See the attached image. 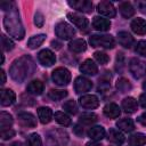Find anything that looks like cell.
Segmentation results:
<instances>
[{"mask_svg":"<svg viewBox=\"0 0 146 146\" xmlns=\"http://www.w3.org/2000/svg\"><path fill=\"white\" fill-rule=\"evenodd\" d=\"M38 116L42 124H47L52 120V111L50 107H39Z\"/></svg>","mask_w":146,"mask_h":146,"instance_id":"cb8c5ba5","label":"cell"},{"mask_svg":"<svg viewBox=\"0 0 146 146\" xmlns=\"http://www.w3.org/2000/svg\"><path fill=\"white\" fill-rule=\"evenodd\" d=\"M137 121H138L140 124H143V125H145V127H146V112H144L143 114H140V115L138 116Z\"/></svg>","mask_w":146,"mask_h":146,"instance_id":"ee69618b","label":"cell"},{"mask_svg":"<svg viewBox=\"0 0 146 146\" xmlns=\"http://www.w3.org/2000/svg\"><path fill=\"white\" fill-rule=\"evenodd\" d=\"M92 26L94 29H96L97 31H108L110 27H111V22L104 17H99V16H96L94 17V21H92Z\"/></svg>","mask_w":146,"mask_h":146,"instance_id":"e0dca14e","label":"cell"},{"mask_svg":"<svg viewBox=\"0 0 146 146\" xmlns=\"http://www.w3.org/2000/svg\"><path fill=\"white\" fill-rule=\"evenodd\" d=\"M68 49L72 52L80 54V52H83L87 49V43L83 39H74L68 43Z\"/></svg>","mask_w":146,"mask_h":146,"instance_id":"ffe728a7","label":"cell"},{"mask_svg":"<svg viewBox=\"0 0 146 146\" xmlns=\"http://www.w3.org/2000/svg\"><path fill=\"white\" fill-rule=\"evenodd\" d=\"M80 71H81L83 74H87V75H95V74H97V72H98V67H97V65L95 64L94 60H91V59H86V60L82 62V64L80 65Z\"/></svg>","mask_w":146,"mask_h":146,"instance_id":"5bb4252c","label":"cell"},{"mask_svg":"<svg viewBox=\"0 0 146 146\" xmlns=\"http://www.w3.org/2000/svg\"><path fill=\"white\" fill-rule=\"evenodd\" d=\"M54 117H55L56 122L59 123V124L63 125V127H67V125L71 124V119H70V116H68L67 114H65L64 112H56L55 115H54Z\"/></svg>","mask_w":146,"mask_h":146,"instance_id":"4dcf8cb0","label":"cell"},{"mask_svg":"<svg viewBox=\"0 0 146 146\" xmlns=\"http://www.w3.org/2000/svg\"><path fill=\"white\" fill-rule=\"evenodd\" d=\"M143 89L146 91V80H145V81H144V83H143Z\"/></svg>","mask_w":146,"mask_h":146,"instance_id":"681fc988","label":"cell"},{"mask_svg":"<svg viewBox=\"0 0 146 146\" xmlns=\"http://www.w3.org/2000/svg\"><path fill=\"white\" fill-rule=\"evenodd\" d=\"M3 26L6 31L9 33V35L14 36L17 40H22L24 38L25 31L22 24V21L19 18V13L15 3L10 7L9 10L6 11L5 18H3Z\"/></svg>","mask_w":146,"mask_h":146,"instance_id":"7a4b0ae2","label":"cell"},{"mask_svg":"<svg viewBox=\"0 0 146 146\" xmlns=\"http://www.w3.org/2000/svg\"><path fill=\"white\" fill-rule=\"evenodd\" d=\"M86 146H102V145H99V144H97V143H88Z\"/></svg>","mask_w":146,"mask_h":146,"instance_id":"c3c4849f","label":"cell"},{"mask_svg":"<svg viewBox=\"0 0 146 146\" xmlns=\"http://www.w3.org/2000/svg\"><path fill=\"white\" fill-rule=\"evenodd\" d=\"M116 127L122 130V131H125V132H130L135 129V124H133V121L131 119H128V117H124V119H121L116 122Z\"/></svg>","mask_w":146,"mask_h":146,"instance_id":"4316f807","label":"cell"},{"mask_svg":"<svg viewBox=\"0 0 146 146\" xmlns=\"http://www.w3.org/2000/svg\"><path fill=\"white\" fill-rule=\"evenodd\" d=\"M26 146H42L41 138L38 133H31L29 135L26 139Z\"/></svg>","mask_w":146,"mask_h":146,"instance_id":"e575fe53","label":"cell"},{"mask_svg":"<svg viewBox=\"0 0 146 146\" xmlns=\"http://www.w3.org/2000/svg\"><path fill=\"white\" fill-rule=\"evenodd\" d=\"M11 124H13V116L9 113L2 111L0 113V127H1V130L10 128Z\"/></svg>","mask_w":146,"mask_h":146,"instance_id":"f546056e","label":"cell"},{"mask_svg":"<svg viewBox=\"0 0 146 146\" xmlns=\"http://www.w3.org/2000/svg\"><path fill=\"white\" fill-rule=\"evenodd\" d=\"M67 96V91L66 90H62V89H51L48 92V97L52 100H62Z\"/></svg>","mask_w":146,"mask_h":146,"instance_id":"1f68e13d","label":"cell"},{"mask_svg":"<svg viewBox=\"0 0 146 146\" xmlns=\"http://www.w3.org/2000/svg\"><path fill=\"white\" fill-rule=\"evenodd\" d=\"M70 7L82 11V13H91L92 11V2L88 0H73L67 2Z\"/></svg>","mask_w":146,"mask_h":146,"instance_id":"8fae6325","label":"cell"},{"mask_svg":"<svg viewBox=\"0 0 146 146\" xmlns=\"http://www.w3.org/2000/svg\"><path fill=\"white\" fill-rule=\"evenodd\" d=\"M79 103H80V105H81L83 108L94 110V108L98 107V105H99V99H98V97L95 96V95H83V96L80 97Z\"/></svg>","mask_w":146,"mask_h":146,"instance_id":"30bf717a","label":"cell"},{"mask_svg":"<svg viewBox=\"0 0 146 146\" xmlns=\"http://www.w3.org/2000/svg\"><path fill=\"white\" fill-rule=\"evenodd\" d=\"M116 88H117L119 91H121V92H127V91H129V90L131 89V83H130L127 79L121 78V79H119V80L116 81Z\"/></svg>","mask_w":146,"mask_h":146,"instance_id":"836d02e7","label":"cell"},{"mask_svg":"<svg viewBox=\"0 0 146 146\" xmlns=\"http://www.w3.org/2000/svg\"><path fill=\"white\" fill-rule=\"evenodd\" d=\"M26 90H27L29 94L39 96V95H41L42 91H43V83H42L40 80H33V81H31V82L27 84Z\"/></svg>","mask_w":146,"mask_h":146,"instance_id":"d4e9b609","label":"cell"},{"mask_svg":"<svg viewBox=\"0 0 146 146\" xmlns=\"http://www.w3.org/2000/svg\"><path fill=\"white\" fill-rule=\"evenodd\" d=\"M80 123L81 124H91L94 122L97 121V115L95 113H91V112H88V113H83L80 115V119H79Z\"/></svg>","mask_w":146,"mask_h":146,"instance_id":"d6a6232c","label":"cell"},{"mask_svg":"<svg viewBox=\"0 0 146 146\" xmlns=\"http://www.w3.org/2000/svg\"><path fill=\"white\" fill-rule=\"evenodd\" d=\"M119 10L121 13V15L124 17V18H130L131 16H133L135 14V8L132 7V5L128 1H124V2H121L120 6H119Z\"/></svg>","mask_w":146,"mask_h":146,"instance_id":"484cf974","label":"cell"},{"mask_svg":"<svg viewBox=\"0 0 146 146\" xmlns=\"http://www.w3.org/2000/svg\"><path fill=\"white\" fill-rule=\"evenodd\" d=\"M56 35L62 40H70L75 35V30L66 22H59L55 26Z\"/></svg>","mask_w":146,"mask_h":146,"instance_id":"8992f818","label":"cell"},{"mask_svg":"<svg viewBox=\"0 0 146 146\" xmlns=\"http://www.w3.org/2000/svg\"><path fill=\"white\" fill-rule=\"evenodd\" d=\"M129 71L135 79H140L146 75V63L139 58H131L129 62Z\"/></svg>","mask_w":146,"mask_h":146,"instance_id":"5b68a950","label":"cell"},{"mask_svg":"<svg viewBox=\"0 0 146 146\" xmlns=\"http://www.w3.org/2000/svg\"><path fill=\"white\" fill-rule=\"evenodd\" d=\"M136 52L143 57H146V41L145 40L138 41V43L136 46Z\"/></svg>","mask_w":146,"mask_h":146,"instance_id":"f35d334b","label":"cell"},{"mask_svg":"<svg viewBox=\"0 0 146 146\" xmlns=\"http://www.w3.org/2000/svg\"><path fill=\"white\" fill-rule=\"evenodd\" d=\"M122 108L128 114L135 113L137 111V100L133 97H125L122 100Z\"/></svg>","mask_w":146,"mask_h":146,"instance_id":"603a6c76","label":"cell"},{"mask_svg":"<svg viewBox=\"0 0 146 146\" xmlns=\"http://www.w3.org/2000/svg\"><path fill=\"white\" fill-rule=\"evenodd\" d=\"M130 27L136 34H139V35L146 34V21L143 18H135L131 22Z\"/></svg>","mask_w":146,"mask_h":146,"instance_id":"d6986e66","label":"cell"},{"mask_svg":"<svg viewBox=\"0 0 146 146\" xmlns=\"http://www.w3.org/2000/svg\"><path fill=\"white\" fill-rule=\"evenodd\" d=\"M1 41H2V49L5 51H10L13 48H14V42L13 40H10L8 36H6L5 34L1 35Z\"/></svg>","mask_w":146,"mask_h":146,"instance_id":"74e56055","label":"cell"},{"mask_svg":"<svg viewBox=\"0 0 146 146\" xmlns=\"http://www.w3.org/2000/svg\"><path fill=\"white\" fill-rule=\"evenodd\" d=\"M74 132L79 136V137H83V135H84V131H83V128H81L79 124H76V125H74Z\"/></svg>","mask_w":146,"mask_h":146,"instance_id":"b9f144b4","label":"cell"},{"mask_svg":"<svg viewBox=\"0 0 146 146\" xmlns=\"http://www.w3.org/2000/svg\"><path fill=\"white\" fill-rule=\"evenodd\" d=\"M67 18H68L76 27H79L80 30H84V29H87L88 25H89L88 19H87L84 16H82L81 14H78V13H68V14H67Z\"/></svg>","mask_w":146,"mask_h":146,"instance_id":"7c38bea8","label":"cell"},{"mask_svg":"<svg viewBox=\"0 0 146 146\" xmlns=\"http://www.w3.org/2000/svg\"><path fill=\"white\" fill-rule=\"evenodd\" d=\"M88 137L94 141L102 140L105 137V129L102 125H94L88 130Z\"/></svg>","mask_w":146,"mask_h":146,"instance_id":"9a60e30c","label":"cell"},{"mask_svg":"<svg viewBox=\"0 0 146 146\" xmlns=\"http://www.w3.org/2000/svg\"><path fill=\"white\" fill-rule=\"evenodd\" d=\"M104 114L110 117V119H115L120 115L121 111H120V107L115 104V103H108L104 106V110H103Z\"/></svg>","mask_w":146,"mask_h":146,"instance_id":"7402d4cb","label":"cell"},{"mask_svg":"<svg viewBox=\"0 0 146 146\" xmlns=\"http://www.w3.org/2000/svg\"><path fill=\"white\" fill-rule=\"evenodd\" d=\"M129 144L130 146H144L146 145V135L137 132L130 136L129 138Z\"/></svg>","mask_w":146,"mask_h":146,"instance_id":"83f0119b","label":"cell"},{"mask_svg":"<svg viewBox=\"0 0 146 146\" xmlns=\"http://www.w3.org/2000/svg\"><path fill=\"white\" fill-rule=\"evenodd\" d=\"M38 60L43 66H51L56 62V56L50 49H42L38 54Z\"/></svg>","mask_w":146,"mask_h":146,"instance_id":"52a82bcc","label":"cell"},{"mask_svg":"<svg viewBox=\"0 0 146 146\" xmlns=\"http://www.w3.org/2000/svg\"><path fill=\"white\" fill-rule=\"evenodd\" d=\"M117 41L124 48H131V46L135 42L133 36L130 33L125 32V31H121V32L117 33Z\"/></svg>","mask_w":146,"mask_h":146,"instance_id":"ac0fdd59","label":"cell"},{"mask_svg":"<svg viewBox=\"0 0 146 146\" xmlns=\"http://www.w3.org/2000/svg\"><path fill=\"white\" fill-rule=\"evenodd\" d=\"M63 110L70 114H76L78 113V106L74 100H67L63 104Z\"/></svg>","mask_w":146,"mask_h":146,"instance_id":"d590c367","label":"cell"},{"mask_svg":"<svg viewBox=\"0 0 146 146\" xmlns=\"http://www.w3.org/2000/svg\"><path fill=\"white\" fill-rule=\"evenodd\" d=\"M43 23H44V18H43L42 13L36 11L35 15H34V24H35L38 27H42V26H43Z\"/></svg>","mask_w":146,"mask_h":146,"instance_id":"60d3db41","label":"cell"},{"mask_svg":"<svg viewBox=\"0 0 146 146\" xmlns=\"http://www.w3.org/2000/svg\"><path fill=\"white\" fill-rule=\"evenodd\" d=\"M89 42L92 47H103L106 49H112L115 46L114 38L110 34H94L90 36Z\"/></svg>","mask_w":146,"mask_h":146,"instance_id":"3957f363","label":"cell"},{"mask_svg":"<svg viewBox=\"0 0 146 146\" xmlns=\"http://www.w3.org/2000/svg\"><path fill=\"white\" fill-rule=\"evenodd\" d=\"M0 136H1V138H2L3 140H7V139H10V138H13V137L15 136V131H14L13 129H10V128L3 129V130H1Z\"/></svg>","mask_w":146,"mask_h":146,"instance_id":"ab89813d","label":"cell"},{"mask_svg":"<svg viewBox=\"0 0 146 146\" xmlns=\"http://www.w3.org/2000/svg\"><path fill=\"white\" fill-rule=\"evenodd\" d=\"M18 122L23 127L27 128H34L36 125V119L32 113L29 112H22L18 114Z\"/></svg>","mask_w":146,"mask_h":146,"instance_id":"4fadbf2b","label":"cell"},{"mask_svg":"<svg viewBox=\"0 0 146 146\" xmlns=\"http://www.w3.org/2000/svg\"><path fill=\"white\" fill-rule=\"evenodd\" d=\"M16 100V95L11 89H2L1 90V105L2 106H9L14 104Z\"/></svg>","mask_w":146,"mask_h":146,"instance_id":"2e32d148","label":"cell"},{"mask_svg":"<svg viewBox=\"0 0 146 146\" xmlns=\"http://www.w3.org/2000/svg\"><path fill=\"white\" fill-rule=\"evenodd\" d=\"M137 7L141 13L146 14V1H138L137 2Z\"/></svg>","mask_w":146,"mask_h":146,"instance_id":"7bdbcfd3","label":"cell"},{"mask_svg":"<svg viewBox=\"0 0 146 146\" xmlns=\"http://www.w3.org/2000/svg\"><path fill=\"white\" fill-rule=\"evenodd\" d=\"M46 40V34H38V35H34L32 38L29 39L27 41V47L30 49H36L38 47H40L43 41Z\"/></svg>","mask_w":146,"mask_h":146,"instance_id":"f1b7e54d","label":"cell"},{"mask_svg":"<svg viewBox=\"0 0 146 146\" xmlns=\"http://www.w3.org/2000/svg\"><path fill=\"white\" fill-rule=\"evenodd\" d=\"M9 146H24V145H23V143H21V141H14V143H11Z\"/></svg>","mask_w":146,"mask_h":146,"instance_id":"7dc6e473","label":"cell"},{"mask_svg":"<svg viewBox=\"0 0 146 146\" xmlns=\"http://www.w3.org/2000/svg\"><path fill=\"white\" fill-rule=\"evenodd\" d=\"M139 104H140L141 107L146 108V94L140 95V97H139Z\"/></svg>","mask_w":146,"mask_h":146,"instance_id":"f6af8a7d","label":"cell"},{"mask_svg":"<svg viewBox=\"0 0 146 146\" xmlns=\"http://www.w3.org/2000/svg\"><path fill=\"white\" fill-rule=\"evenodd\" d=\"M94 57H95V59H96L98 63H100L102 65H105V64H107V63L110 62L108 55H107L106 52H103V51H96V52L94 54Z\"/></svg>","mask_w":146,"mask_h":146,"instance_id":"8d00e7d4","label":"cell"},{"mask_svg":"<svg viewBox=\"0 0 146 146\" xmlns=\"http://www.w3.org/2000/svg\"><path fill=\"white\" fill-rule=\"evenodd\" d=\"M107 139H108V141H111L115 145H122L124 143V135L117 129H111L108 131Z\"/></svg>","mask_w":146,"mask_h":146,"instance_id":"44dd1931","label":"cell"},{"mask_svg":"<svg viewBox=\"0 0 146 146\" xmlns=\"http://www.w3.org/2000/svg\"><path fill=\"white\" fill-rule=\"evenodd\" d=\"M0 74H1V83L3 84V83L6 82V73H5V71H3V70H1Z\"/></svg>","mask_w":146,"mask_h":146,"instance_id":"bcb514c9","label":"cell"},{"mask_svg":"<svg viewBox=\"0 0 146 146\" xmlns=\"http://www.w3.org/2000/svg\"><path fill=\"white\" fill-rule=\"evenodd\" d=\"M34 71H35L34 60L32 59L31 56L24 55L13 62L9 68V74L14 81L22 83L27 78H30L34 73Z\"/></svg>","mask_w":146,"mask_h":146,"instance_id":"6da1fadb","label":"cell"},{"mask_svg":"<svg viewBox=\"0 0 146 146\" xmlns=\"http://www.w3.org/2000/svg\"><path fill=\"white\" fill-rule=\"evenodd\" d=\"M52 81L60 87L67 86L71 81V73L66 67H57L51 73Z\"/></svg>","mask_w":146,"mask_h":146,"instance_id":"277c9868","label":"cell"},{"mask_svg":"<svg viewBox=\"0 0 146 146\" xmlns=\"http://www.w3.org/2000/svg\"><path fill=\"white\" fill-rule=\"evenodd\" d=\"M97 11L100 15L110 17V18H113L116 15V9L114 8L113 3L110 2V1H100L97 5Z\"/></svg>","mask_w":146,"mask_h":146,"instance_id":"ba28073f","label":"cell"},{"mask_svg":"<svg viewBox=\"0 0 146 146\" xmlns=\"http://www.w3.org/2000/svg\"><path fill=\"white\" fill-rule=\"evenodd\" d=\"M92 88V83L89 79L84 76H78L74 81V90L76 94H83Z\"/></svg>","mask_w":146,"mask_h":146,"instance_id":"9c48e42d","label":"cell"}]
</instances>
